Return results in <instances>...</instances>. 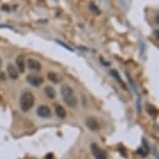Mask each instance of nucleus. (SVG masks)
<instances>
[{"mask_svg":"<svg viewBox=\"0 0 159 159\" xmlns=\"http://www.w3.org/2000/svg\"><path fill=\"white\" fill-rule=\"evenodd\" d=\"M7 74H8V76L14 80L18 79V77H19V71L15 68V66L11 65V64L7 66Z\"/></svg>","mask_w":159,"mask_h":159,"instance_id":"9","label":"nucleus"},{"mask_svg":"<svg viewBox=\"0 0 159 159\" xmlns=\"http://www.w3.org/2000/svg\"><path fill=\"white\" fill-rule=\"evenodd\" d=\"M16 65L18 68V71H20L21 73H24L25 72V68H26V62L24 61V55H19L16 59Z\"/></svg>","mask_w":159,"mask_h":159,"instance_id":"8","label":"nucleus"},{"mask_svg":"<svg viewBox=\"0 0 159 159\" xmlns=\"http://www.w3.org/2000/svg\"><path fill=\"white\" fill-rule=\"evenodd\" d=\"M55 113H56V116L61 119H64L66 118V116H67V111H66V109L61 105H57V106L55 107Z\"/></svg>","mask_w":159,"mask_h":159,"instance_id":"13","label":"nucleus"},{"mask_svg":"<svg viewBox=\"0 0 159 159\" xmlns=\"http://www.w3.org/2000/svg\"><path fill=\"white\" fill-rule=\"evenodd\" d=\"M110 74H111V76H112L113 78H116V80L120 83V84H121V86H122L123 89H127V85H126V83L122 80V78H121V76L119 75L118 71H116V70H111V71H110Z\"/></svg>","mask_w":159,"mask_h":159,"instance_id":"11","label":"nucleus"},{"mask_svg":"<svg viewBox=\"0 0 159 159\" xmlns=\"http://www.w3.org/2000/svg\"><path fill=\"white\" fill-rule=\"evenodd\" d=\"M89 10H91L94 14H95V13L97 14V15L100 14V10H99V8L97 7V5L94 4V3H91V4H89Z\"/></svg>","mask_w":159,"mask_h":159,"instance_id":"16","label":"nucleus"},{"mask_svg":"<svg viewBox=\"0 0 159 159\" xmlns=\"http://www.w3.org/2000/svg\"><path fill=\"white\" fill-rule=\"evenodd\" d=\"M61 94L62 100H64V102L69 107H71V108L76 107L78 101H77L76 96H75L73 89H72L70 85H68V84L62 85L61 89Z\"/></svg>","mask_w":159,"mask_h":159,"instance_id":"1","label":"nucleus"},{"mask_svg":"<svg viewBox=\"0 0 159 159\" xmlns=\"http://www.w3.org/2000/svg\"><path fill=\"white\" fill-rule=\"evenodd\" d=\"M1 66H2V61H1V58H0V69H1Z\"/></svg>","mask_w":159,"mask_h":159,"instance_id":"20","label":"nucleus"},{"mask_svg":"<svg viewBox=\"0 0 159 159\" xmlns=\"http://www.w3.org/2000/svg\"><path fill=\"white\" fill-rule=\"evenodd\" d=\"M91 150H92V153H93V155H94L95 159H108V156H107L106 152L103 151L101 148H99L96 143H92Z\"/></svg>","mask_w":159,"mask_h":159,"instance_id":"3","label":"nucleus"},{"mask_svg":"<svg viewBox=\"0 0 159 159\" xmlns=\"http://www.w3.org/2000/svg\"><path fill=\"white\" fill-rule=\"evenodd\" d=\"M34 104V96L31 94L30 92H25L21 96L20 99V107L22 111L26 112L32 108Z\"/></svg>","mask_w":159,"mask_h":159,"instance_id":"2","label":"nucleus"},{"mask_svg":"<svg viewBox=\"0 0 159 159\" xmlns=\"http://www.w3.org/2000/svg\"><path fill=\"white\" fill-rule=\"evenodd\" d=\"M48 79H49L51 82L56 83V84H57V83L61 82V77L59 76V75L56 74V73H53V72H50V73H48Z\"/></svg>","mask_w":159,"mask_h":159,"instance_id":"12","label":"nucleus"},{"mask_svg":"<svg viewBox=\"0 0 159 159\" xmlns=\"http://www.w3.org/2000/svg\"><path fill=\"white\" fill-rule=\"evenodd\" d=\"M45 94L50 99H54L56 97V92L52 86H46V88H45Z\"/></svg>","mask_w":159,"mask_h":159,"instance_id":"14","label":"nucleus"},{"mask_svg":"<svg viewBox=\"0 0 159 159\" xmlns=\"http://www.w3.org/2000/svg\"><path fill=\"white\" fill-rule=\"evenodd\" d=\"M37 113L39 116H41V118H43V119H47L51 116V110L46 105H41L37 110Z\"/></svg>","mask_w":159,"mask_h":159,"instance_id":"5","label":"nucleus"},{"mask_svg":"<svg viewBox=\"0 0 159 159\" xmlns=\"http://www.w3.org/2000/svg\"><path fill=\"white\" fill-rule=\"evenodd\" d=\"M44 159H55V158H54V155H53L52 153H48V154L45 156Z\"/></svg>","mask_w":159,"mask_h":159,"instance_id":"17","label":"nucleus"},{"mask_svg":"<svg viewBox=\"0 0 159 159\" xmlns=\"http://www.w3.org/2000/svg\"><path fill=\"white\" fill-rule=\"evenodd\" d=\"M57 43H58L59 45H61V46H62V47H65V48H67V49H68V50H70V51H73V49H72V48H71V47H68V46H67V45H66V44H64V43H61V42H59V41H57Z\"/></svg>","mask_w":159,"mask_h":159,"instance_id":"18","label":"nucleus"},{"mask_svg":"<svg viewBox=\"0 0 159 159\" xmlns=\"http://www.w3.org/2000/svg\"><path fill=\"white\" fill-rule=\"evenodd\" d=\"M85 125L88 126V128L89 129V130H92V131L98 130L99 127H100V126H99L98 121L95 118H89L88 120H86Z\"/></svg>","mask_w":159,"mask_h":159,"instance_id":"7","label":"nucleus"},{"mask_svg":"<svg viewBox=\"0 0 159 159\" xmlns=\"http://www.w3.org/2000/svg\"><path fill=\"white\" fill-rule=\"evenodd\" d=\"M147 111H148L149 115L152 116H155L157 115V109H156L153 105H147Z\"/></svg>","mask_w":159,"mask_h":159,"instance_id":"15","label":"nucleus"},{"mask_svg":"<svg viewBox=\"0 0 159 159\" xmlns=\"http://www.w3.org/2000/svg\"><path fill=\"white\" fill-rule=\"evenodd\" d=\"M26 80L29 84H31L32 86H35V88H39L40 85H42L43 83V78L40 77V76H37V75H28L26 77Z\"/></svg>","mask_w":159,"mask_h":159,"instance_id":"4","label":"nucleus"},{"mask_svg":"<svg viewBox=\"0 0 159 159\" xmlns=\"http://www.w3.org/2000/svg\"><path fill=\"white\" fill-rule=\"evenodd\" d=\"M0 79H1V80H4L5 79V75L3 73H0Z\"/></svg>","mask_w":159,"mask_h":159,"instance_id":"19","label":"nucleus"},{"mask_svg":"<svg viewBox=\"0 0 159 159\" xmlns=\"http://www.w3.org/2000/svg\"><path fill=\"white\" fill-rule=\"evenodd\" d=\"M26 66H27V68L31 71H40L42 69L41 62L34 58H29L28 61H26Z\"/></svg>","mask_w":159,"mask_h":159,"instance_id":"6","label":"nucleus"},{"mask_svg":"<svg viewBox=\"0 0 159 159\" xmlns=\"http://www.w3.org/2000/svg\"><path fill=\"white\" fill-rule=\"evenodd\" d=\"M143 147H140V148L137 150L136 151V153L139 155H140V156H147L149 154V152H150V149H149V147H148V145H147V142L145 139H143Z\"/></svg>","mask_w":159,"mask_h":159,"instance_id":"10","label":"nucleus"}]
</instances>
